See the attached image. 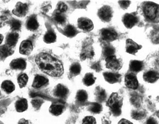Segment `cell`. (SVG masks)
Returning a JSON list of instances; mask_svg holds the SVG:
<instances>
[{"label":"cell","mask_w":159,"mask_h":124,"mask_svg":"<svg viewBox=\"0 0 159 124\" xmlns=\"http://www.w3.org/2000/svg\"><path fill=\"white\" fill-rule=\"evenodd\" d=\"M35 62L43 72L50 76L58 77L64 73V67L61 62L48 54H39L35 58Z\"/></svg>","instance_id":"obj_1"},{"label":"cell","mask_w":159,"mask_h":124,"mask_svg":"<svg viewBox=\"0 0 159 124\" xmlns=\"http://www.w3.org/2000/svg\"><path fill=\"white\" fill-rule=\"evenodd\" d=\"M123 100L117 93H113L107 101V105L110 108L111 113L118 117L121 113Z\"/></svg>","instance_id":"obj_2"},{"label":"cell","mask_w":159,"mask_h":124,"mask_svg":"<svg viewBox=\"0 0 159 124\" xmlns=\"http://www.w3.org/2000/svg\"><path fill=\"white\" fill-rule=\"evenodd\" d=\"M144 12L146 17L151 20L156 18L158 13V6L153 3H148L144 7Z\"/></svg>","instance_id":"obj_3"},{"label":"cell","mask_w":159,"mask_h":124,"mask_svg":"<svg viewBox=\"0 0 159 124\" xmlns=\"http://www.w3.org/2000/svg\"><path fill=\"white\" fill-rule=\"evenodd\" d=\"M106 61L107 68L112 71H118L122 66L121 60L117 59L114 55L106 58Z\"/></svg>","instance_id":"obj_4"},{"label":"cell","mask_w":159,"mask_h":124,"mask_svg":"<svg viewBox=\"0 0 159 124\" xmlns=\"http://www.w3.org/2000/svg\"><path fill=\"white\" fill-rule=\"evenodd\" d=\"M98 15L103 22H109L113 16V11L110 6H103L99 10Z\"/></svg>","instance_id":"obj_5"},{"label":"cell","mask_w":159,"mask_h":124,"mask_svg":"<svg viewBox=\"0 0 159 124\" xmlns=\"http://www.w3.org/2000/svg\"><path fill=\"white\" fill-rule=\"evenodd\" d=\"M78 27L83 30L89 32L94 28V25L90 19L85 17H81L78 20Z\"/></svg>","instance_id":"obj_6"},{"label":"cell","mask_w":159,"mask_h":124,"mask_svg":"<svg viewBox=\"0 0 159 124\" xmlns=\"http://www.w3.org/2000/svg\"><path fill=\"white\" fill-rule=\"evenodd\" d=\"M125 84L128 88L132 90H136L139 86V83L137 77L133 74H129L126 75Z\"/></svg>","instance_id":"obj_7"},{"label":"cell","mask_w":159,"mask_h":124,"mask_svg":"<svg viewBox=\"0 0 159 124\" xmlns=\"http://www.w3.org/2000/svg\"><path fill=\"white\" fill-rule=\"evenodd\" d=\"M141 48V46L138 45L132 39H127L126 42V51L130 54L134 55Z\"/></svg>","instance_id":"obj_8"},{"label":"cell","mask_w":159,"mask_h":124,"mask_svg":"<svg viewBox=\"0 0 159 124\" xmlns=\"http://www.w3.org/2000/svg\"><path fill=\"white\" fill-rule=\"evenodd\" d=\"M101 36L104 41L111 42L117 38V34L111 29H104L101 31Z\"/></svg>","instance_id":"obj_9"},{"label":"cell","mask_w":159,"mask_h":124,"mask_svg":"<svg viewBox=\"0 0 159 124\" xmlns=\"http://www.w3.org/2000/svg\"><path fill=\"white\" fill-rule=\"evenodd\" d=\"M33 50V45L30 41H24L22 42L20 46V53L24 55H28Z\"/></svg>","instance_id":"obj_10"},{"label":"cell","mask_w":159,"mask_h":124,"mask_svg":"<svg viewBox=\"0 0 159 124\" xmlns=\"http://www.w3.org/2000/svg\"><path fill=\"white\" fill-rule=\"evenodd\" d=\"M138 22V19L136 16L132 14H126L123 18L124 25L127 28H132L136 25Z\"/></svg>","instance_id":"obj_11"},{"label":"cell","mask_w":159,"mask_h":124,"mask_svg":"<svg viewBox=\"0 0 159 124\" xmlns=\"http://www.w3.org/2000/svg\"><path fill=\"white\" fill-rule=\"evenodd\" d=\"M14 15L19 17L25 16L28 12V6L25 4L18 3L13 9Z\"/></svg>","instance_id":"obj_12"},{"label":"cell","mask_w":159,"mask_h":124,"mask_svg":"<svg viewBox=\"0 0 159 124\" xmlns=\"http://www.w3.org/2000/svg\"><path fill=\"white\" fill-rule=\"evenodd\" d=\"M69 93V90L64 85L59 84L54 90V95L59 98H65Z\"/></svg>","instance_id":"obj_13"},{"label":"cell","mask_w":159,"mask_h":124,"mask_svg":"<svg viewBox=\"0 0 159 124\" xmlns=\"http://www.w3.org/2000/svg\"><path fill=\"white\" fill-rule=\"evenodd\" d=\"M104 79L110 84L119 82L121 80V76L119 74L114 73L106 72L103 73Z\"/></svg>","instance_id":"obj_14"},{"label":"cell","mask_w":159,"mask_h":124,"mask_svg":"<svg viewBox=\"0 0 159 124\" xmlns=\"http://www.w3.org/2000/svg\"><path fill=\"white\" fill-rule=\"evenodd\" d=\"M64 108L65 106L61 103H54L50 107L49 111L54 116H58L62 113Z\"/></svg>","instance_id":"obj_15"},{"label":"cell","mask_w":159,"mask_h":124,"mask_svg":"<svg viewBox=\"0 0 159 124\" xmlns=\"http://www.w3.org/2000/svg\"><path fill=\"white\" fill-rule=\"evenodd\" d=\"M159 75L158 73L153 71H150L145 73L143 75L145 81L148 83L155 82L158 79Z\"/></svg>","instance_id":"obj_16"},{"label":"cell","mask_w":159,"mask_h":124,"mask_svg":"<svg viewBox=\"0 0 159 124\" xmlns=\"http://www.w3.org/2000/svg\"><path fill=\"white\" fill-rule=\"evenodd\" d=\"M48 82V80L44 77L37 75L35 77L34 82L32 83V86L35 88H40L46 85Z\"/></svg>","instance_id":"obj_17"},{"label":"cell","mask_w":159,"mask_h":124,"mask_svg":"<svg viewBox=\"0 0 159 124\" xmlns=\"http://www.w3.org/2000/svg\"><path fill=\"white\" fill-rule=\"evenodd\" d=\"M10 66L13 69L23 70L26 69V62L23 59H15L12 61Z\"/></svg>","instance_id":"obj_18"},{"label":"cell","mask_w":159,"mask_h":124,"mask_svg":"<svg viewBox=\"0 0 159 124\" xmlns=\"http://www.w3.org/2000/svg\"><path fill=\"white\" fill-rule=\"evenodd\" d=\"M13 53L12 48L7 45H4L0 47V58L2 59H5Z\"/></svg>","instance_id":"obj_19"},{"label":"cell","mask_w":159,"mask_h":124,"mask_svg":"<svg viewBox=\"0 0 159 124\" xmlns=\"http://www.w3.org/2000/svg\"><path fill=\"white\" fill-rule=\"evenodd\" d=\"M144 67L143 63L138 60L132 61L129 64V69L133 72L138 73L140 72Z\"/></svg>","instance_id":"obj_20"},{"label":"cell","mask_w":159,"mask_h":124,"mask_svg":"<svg viewBox=\"0 0 159 124\" xmlns=\"http://www.w3.org/2000/svg\"><path fill=\"white\" fill-rule=\"evenodd\" d=\"M16 110L19 113H22L27 110L28 108V102L27 100L22 99L16 102Z\"/></svg>","instance_id":"obj_21"},{"label":"cell","mask_w":159,"mask_h":124,"mask_svg":"<svg viewBox=\"0 0 159 124\" xmlns=\"http://www.w3.org/2000/svg\"><path fill=\"white\" fill-rule=\"evenodd\" d=\"M19 38V35L16 33H10L8 35L6 39L7 45L12 47L16 44Z\"/></svg>","instance_id":"obj_22"},{"label":"cell","mask_w":159,"mask_h":124,"mask_svg":"<svg viewBox=\"0 0 159 124\" xmlns=\"http://www.w3.org/2000/svg\"><path fill=\"white\" fill-rule=\"evenodd\" d=\"M2 88L4 91L8 94H10L15 91V86L11 81L6 80L2 84Z\"/></svg>","instance_id":"obj_23"},{"label":"cell","mask_w":159,"mask_h":124,"mask_svg":"<svg viewBox=\"0 0 159 124\" xmlns=\"http://www.w3.org/2000/svg\"><path fill=\"white\" fill-rule=\"evenodd\" d=\"M95 95L97 100L100 102H104L107 98V94L105 90L99 87H98L96 90Z\"/></svg>","instance_id":"obj_24"},{"label":"cell","mask_w":159,"mask_h":124,"mask_svg":"<svg viewBox=\"0 0 159 124\" xmlns=\"http://www.w3.org/2000/svg\"><path fill=\"white\" fill-rule=\"evenodd\" d=\"M96 78L94 77L93 74L92 73H87L85 74L83 79V82L85 86H91L95 82Z\"/></svg>","instance_id":"obj_25"},{"label":"cell","mask_w":159,"mask_h":124,"mask_svg":"<svg viewBox=\"0 0 159 124\" xmlns=\"http://www.w3.org/2000/svg\"><path fill=\"white\" fill-rule=\"evenodd\" d=\"M27 27L30 30H35L39 27V23L34 17H30L27 22Z\"/></svg>","instance_id":"obj_26"},{"label":"cell","mask_w":159,"mask_h":124,"mask_svg":"<svg viewBox=\"0 0 159 124\" xmlns=\"http://www.w3.org/2000/svg\"><path fill=\"white\" fill-rule=\"evenodd\" d=\"M65 34L68 38H73L75 36L77 33V31L75 28L72 25H68L65 30Z\"/></svg>","instance_id":"obj_27"},{"label":"cell","mask_w":159,"mask_h":124,"mask_svg":"<svg viewBox=\"0 0 159 124\" xmlns=\"http://www.w3.org/2000/svg\"><path fill=\"white\" fill-rule=\"evenodd\" d=\"M57 36L52 31H49L45 34L43 39L45 42L47 43H53L56 41Z\"/></svg>","instance_id":"obj_28"},{"label":"cell","mask_w":159,"mask_h":124,"mask_svg":"<svg viewBox=\"0 0 159 124\" xmlns=\"http://www.w3.org/2000/svg\"><path fill=\"white\" fill-rule=\"evenodd\" d=\"M89 110L93 113L98 114L101 113L102 110V107L98 103H92L91 105H90V107H89Z\"/></svg>","instance_id":"obj_29"},{"label":"cell","mask_w":159,"mask_h":124,"mask_svg":"<svg viewBox=\"0 0 159 124\" xmlns=\"http://www.w3.org/2000/svg\"><path fill=\"white\" fill-rule=\"evenodd\" d=\"M76 99L80 102H85L88 99L87 92L84 90H80L77 93Z\"/></svg>","instance_id":"obj_30"},{"label":"cell","mask_w":159,"mask_h":124,"mask_svg":"<svg viewBox=\"0 0 159 124\" xmlns=\"http://www.w3.org/2000/svg\"><path fill=\"white\" fill-rule=\"evenodd\" d=\"M70 71L73 76L79 75L81 71V66L78 63H74L70 67Z\"/></svg>","instance_id":"obj_31"},{"label":"cell","mask_w":159,"mask_h":124,"mask_svg":"<svg viewBox=\"0 0 159 124\" xmlns=\"http://www.w3.org/2000/svg\"><path fill=\"white\" fill-rule=\"evenodd\" d=\"M28 81L27 75L25 74H22L17 79V82L20 88H23L26 86Z\"/></svg>","instance_id":"obj_32"},{"label":"cell","mask_w":159,"mask_h":124,"mask_svg":"<svg viewBox=\"0 0 159 124\" xmlns=\"http://www.w3.org/2000/svg\"><path fill=\"white\" fill-rule=\"evenodd\" d=\"M145 116V113L142 110H134L132 113V118L137 121L142 120L144 118Z\"/></svg>","instance_id":"obj_33"},{"label":"cell","mask_w":159,"mask_h":124,"mask_svg":"<svg viewBox=\"0 0 159 124\" xmlns=\"http://www.w3.org/2000/svg\"><path fill=\"white\" fill-rule=\"evenodd\" d=\"M115 53V50L114 48H113L111 46H107L103 50V55L106 57V58L114 56Z\"/></svg>","instance_id":"obj_34"},{"label":"cell","mask_w":159,"mask_h":124,"mask_svg":"<svg viewBox=\"0 0 159 124\" xmlns=\"http://www.w3.org/2000/svg\"><path fill=\"white\" fill-rule=\"evenodd\" d=\"M96 121L95 117L91 116L86 117L83 119V124H96Z\"/></svg>","instance_id":"obj_35"},{"label":"cell","mask_w":159,"mask_h":124,"mask_svg":"<svg viewBox=\"0 0 159 124\" xmlns=\"http://www.w3.org/2000/svg\"><path fill=\"white\" fill-rule=\"evenodd\" d=\"M55 20L58 23L63 24L65 22L66 18L63 15H61V13H57L55 17Z\"/></svg>","instance_id":"obj_36"},{"label":"cell","mask_w":159,"mask_h":124,"mask_svg":"<svg viewBox=\"0 0 159 124\" xmlns=\"http://www.w3.org/2000/svg\"><path fill=\"white\" fill-rule=\"evenodd\" d=\"M21 27V24L18 20H14L11 22V27L13 30H17L20 29Z\"/></svg>","instance_id":"obj_37"},{"label":"cell","mask_w":159,"mask_h":124,"mask_svg":"<svg viewBox=\"0 0 159 124\" xmlns=\"http://www.w3.org/2000/svg\"><path fill=\"white\" fill-rule=\"evenodd\" d=\"M119 4L122 8L125 9L129 7L130 4V2L129 1H119Z\"/></svg>","instance_id":"obj_38"},{"label":"cell","mask_w":159,"mask_h":124,"mask_svg":"<svg viewBox=\"0 0 159 124\" xmlns=\"http://www.w3.org/2000/svg\"><path fill=\"white\" fill-rule=\"evenodd\" d=\"M67 9V5H66L65 3H61L58 5V11L59 13H62L65 12Z\"/></svg>","instance_id":"obj_39"},{"label":"cell","mask_w":159,"mask_h":124,"mask_svg":"<svg viewBox=\"0 0 159 124\" xmlns=\"http://www.w3.org/2000/svg\"><path fill=\"white\" fill-rule=\"evenodd\" d=\"M42 103L43 102L40 100L35 99L32 101V105L36 109H39L41 107Z\"/></svg>","instance_id":"obj_40"},{"label":"cell","mask_w":159,"mask_h":124,"mask_svg":"<svg viewBox=\"0 0 159 124\" xmlns=\"http://www.w3.org/2000/svg\"><path fill=\"white\" fill-rule=\"evenodd\" d=\"M91 68L97 72H99L101 71V66L100 62H97L93 64L91 66Z\"/></svg>","instance_id":"obj_41"},{"label":"cell","mask_w":159,"mask_h":124,"mask_svg":"<svg viewBox=\"0 0 159 124\" xmlns=\"http://www.w3.org/2000/svg\"><path fill=\"white\" fill-rule=\"evenodd\" d=\"M131 100H132V102L133 103V104L135 105V106H139L140 105L141 100L139 98V97L135 96V97H133L131 99Z\"/></svg>","instance_id":"obj_42"},{"label":"cell","mask_w":159,"mask_h":124,"mask_svg":"<svg viewBox=\"0 0 159 124\" xmlns=\"http://www.w3.org/2000/svg\"><path fill=\"white\" fill-rule=\"evenodd\" d=\"M118 124H133L132 122L129 121V120H126L125 118H122L119 122Z\"/></svg>","instance_id":"obj_43"},{"label":"cell","mask_w":159,"mask_h":124,"mask_svg":"<svg viewBox=\"0 0 159 124\" xmlns=\"http://www.w3.org/2000/svg\"><path fill=\"white\" fill-rule=\"evenodd\" d=\"M146 124H158L156 120L153 118H149L146 122Z\"/></svg>","instance_id":"obj_44"},{"label":"cell","mask_w":159,"mask_h":124,"mask_svg":"<svg viewBox=\"0 0 159 124\" xmlns=\"http://www.w3.org/2000/svg\"><path fill=\"white\" fill-rule=\"evenodd\" d=\"M18 124H30V123L28 120H25V119H21L19 121Z\"/></svg>","instance_id":"obj_45"},{"label":"cell","mask_w":159,"mask_h":124,"mask_svg":"<svg viewBox=\"0 0 159 124\" xmlns=\"http://www.w3.org/2000/svg\"><path fill=\"white\" fill-rule=\"evenodd\" d=\"M87 58V56L85 55V54H82L80 55V59L82 60H85Z\"/></svg>","instance_id":"obj_46"},{"label":"cell","mask_w":159,"mask_h":124,"mask_svg":"<svg viewBox=\"0 0 159 124\" xmlns=\"http://www.w3.org/2000/svg\"><path fill=\"white\" fill-rule=\"evenodd\" d=\"M3 40V36L2 35L0 34V44L2 43V42Z\"/></svg>","instance_id":"obj_47"}]
</instances>
